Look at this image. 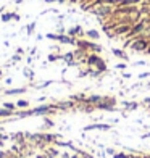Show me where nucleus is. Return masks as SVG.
<instances>
[{"label":"nucleus","instance_id":"obj_3","mask_svg":"<svg viewBox=\"0 0 150 158\" xmlns=\"http://www.w3.org/2000/svg\"><path fill=\"white\" fill-rule=\"evenodd\" d=\"M113 53L118 55V56H121V58H126V55H124L123 52H121V50H113Z\"/></svg>","mask_w":150,"mask_h":158},{"label":"nucleus","instance_id":"obj_1","mask_svg":"<svg viewBox=\"0 0 150 158\" xmlns=\"http://www.w3.org/2000/svg\"><path fill=\"white\" fill-rule=\"evenodd\" d=\"M132 48H134V50H144V48H145V42H144V40H137V42H134Z\"/></svg>","mask_w":150,"mask_h":158},{"label":"nucleus","instance_id":"obj_6","mask_svg":"<svg viewBox=\"0 0 150 158\" xmlns=\"http://www.w3.org/2000/svg\"><path fill=\"white\" fill-rule=\"evenodd\" d=\"M132 2H137V0H126L124 3H132Z\"/></svg>","mask_w":150,"mask_h":158},{"label":"nucleus","instance_id":"obj_2","mask_svg":"<svg viewBox=\"0 0 150 158\" xmlns=\"http://www.w3.org/2000/svg\"><path fill=\"white\" fill-rule=\"evenodd\" d=\"M87 129H103V131H106V129H110V126H106V124H94V126H89Z\"/></svg>","mask_w":150,"mask_h":158},{"label":"nucleus","instance_id":"obj_5","mask_svg":"<svg viewBox=\"0 0 150 158\" xmlns=\"http://www.w3.org/2000/svg\"><path fill=\"white\" fill-rule=\"evenodd\" d=\"M115 158H127L124 153H118V155H115Z\"/></svg>","mask_w":150,"mask_h":158},{"label":"nucleus","instance_id":"obj_4","mask_svg":"<svg viewBox=\"0 0 150 158\" xmlns=\"http://www.w3.org/2000/svg\"><path fill=\"white\" fill-rule=\"evenodd\" d=\"M89 35H90V37H98V34L95 31H89Z\"/></svg>","mask_w":150,"mask_h":158}]
</instances>
